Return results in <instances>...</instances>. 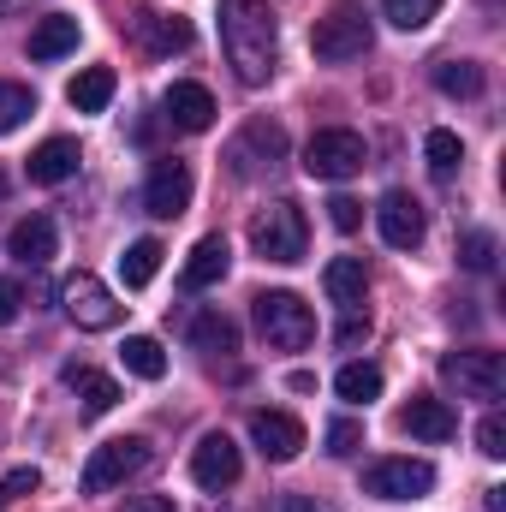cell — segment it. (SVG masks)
<instances>
[{"instance_id":"cell-29","label":"cell","mask_w":506,"mask_h":512,"mask_svg":"<svg viewBox=\"0 0 506 512\" xmlns=\"http://www.w3.org/2000/svg\"><path fill=\"white\" fill-rule=\"evenodd\" d=\"M161 245L155 239H137V245H126V256H120V274H126V286L137 292V286H149L155 274H161Z\"/></svg>"},{"instance_id":"cell-10","label":"cell","mask_w":506,"mask_h":512,"mask_svg":"<svg viewBox=\"0 0 506 512\" xmlns=\"http://www.w3.org/2000/svg\"><path fill=\"white\" fill-rule=\"evenodd\" d=\"M191 167L185 161H173V155H161L155 167H149V179H143V209L155 215V221H173V215H185L191 209Z\"/></svg>"},{"instance_id":"cell-38","label":"cell","mask_w":506,"mask_h":512,"mask_svg":"<svg viewBox=\"0 0 506 512\" xmlns=\"http://www.w3.org/2000/svg\"><path fill=\"white\" fill-rule=\"evenodd\" d=\"M364 340H370V316H358V310H352V316L340 322V346L352 352V346H364Z\"/></svg>"},{"instance_id":"cell-9","label":"cell","mask_w":506,"mask_h":512,"mask_svg":"<svg viewBox=\"0 0 506 512\" xmlns=\"http://www.w3.org/2000/svg\"><path fill=\"white\" fill-rule=\"evenodd\" d=\"M441 376L459 387L465 399H501L506 393V358L501 352H447Z\"/></svg>"},{"instance_id":"cell-24","label":"cell","mask_w":506,"mask_h":512,"mask_svg":"<svg viewBox=\"0 0 506 512\" xmlns=\"http://www.w3.org/2000/svg\"><path fill=\"white\" fill-rule=\"evenodd\" d=\"M191 346H197L203 358H227V352H239V322L221 316V310H203V316L191 322Z\"/></svg>"},{"instance_id":"cell-23","label":"cell","mask_w":506,"mask_h":512,"mask_svg":"<svg viewBox=\"0 0 506 512\" xmlns=\"http://www.w3.org/2000/svg\"><path fill=\"white\" fill-rule=\"evenodd\" d=\"M66 102H72L78 114H102V108L114 102V66H84V72L66 84Z\"/></svg>"},{"instance_id":"cell-17","label":"cell","mask_w":506,"mask_h":512,"mask_svg":"<svg viewBox=\"0 0 506 512\" xmlns=\"http://www.w3.org/2000/svg\"><path fill=\"white\" fill-rule=\"evenodd\" d=\"M161 108H167V126H179V131H209L215 126V96L203 90V84H173L167 96H161Z\"/></svg>"},{"instance_id":"cell-27","label":"cell","mask_w":506,"mask_h":512,"mask_svg":"<svg viewBox=\"0 0 506 512\" xmlns=\"http://www.w3.org/2000/svg\"><path fill=\"white\" fill-rule=\"evenodd\" d=\"M435 90L471 102V96H483V66H477V60H441V66H435Z\"/></svg>"},{"instance_id":"cell-3","label":"cell","mask_w":506,"mask_h":512,"mask_svg":"<svg viewBox=\"0 0 506 512\" xmlns=\"http://www.w3.org/2000/svg\"><path fill=\"white\" fill-rule=\"evenodd\" d=\"M251 245H256L262 262H298L304 245H310V221H304V209H298L292 197H274V203L251 221Z\"/></svg>"},{"instance_id":"cell-19","label":"cell","mask_w":506,"mask_h":512,"mask_svg":"<svg viewBox=\"0 0 506 512\" xmlns=\"http://www.w3.org/2000/svg\"><path fill=\"white\" fill-rule=\"evenodd\" d=\"M78 161H84V149H78L72 137H48V143H36V155H30V179H36V185H66V179L78 173Z\"/></svg>"},{"instance_id":"cell-20","label":"cell","mask_w":506,"mask_h":512,"mask_svg":"<svg viewBox=\"0 0 506 512\" xmlns=\"http://www.w3.org/2000/svg\"><path fill=\"white\" fill-rule=\"evenodd\" d=\"M322 286H328V298H334V304L358 310V304H364V292H370V268H364V256H334V262L322 268Z\"/></svg>"},{"instance_id":"cell-5","label":"cell","mask_w":506,"mask_h":512,"mask_svg":"<svg viewBox=\"0 0 506 512\" xmlns=\"http://www.w3.org/2000/svg\"><path fill=\"white\" fill-rule=\"evenodd\" d=\"M364 161H370L364 137L346 131V126H328V131H316V137L304 143V173H310V179H328V185L364 173Z\"/></svg>"},{"instance_id":"cell-15","label":"cell","mask_w":506,"mask_h":512,"mask_svg":"<svg viewBox=\"0 0 506 512\" xmlns=\"http://www.w3.org/2000/svg\"><path fill=\"white\" fill-rule=\"evenodd\" d=\"M227 268H233L227 239H221V233H209V239H197V245H191L185 268H179V286H185V292H209V286H221V280H227Z\"/></svg>"},{"instance_id":"cell-43","label":"cell","mask_w":506,"mask_h":512,"mask_svg":"<svg viewBox=\"0 0 506 512\" xmlns=\"http://www.w3.org/2000/svg\"><path fill=\"white\" fill-rule=\"evenodd\" d=\"M6 501H12V489H6V483H0V507H6Z\"/></svg>"},{"instance_id":"cell-32","label":"cell","mask_w":506,"mask_h":512,"mask_svg":"<svg viewBox=\"0 0 506 512\" xmlns=\"http://www.w3.org/2000/svg\"><path fill=\"white\" fill-rule=\"evenodd\" d=\"M381 12H387L399 30H423V24L441 12V0H381Z\"/></svg>"},{"instance_id":"cell-39","label":"cell","mask_w":506,"mask_h":512,"mask_svg":"<svg viewBox=\"0 0 506 512\" xmlns=\"http://www.w3.org/2000/svg\"><path fill=\"white\" fill-rule=\"evenodd\" d=\"M18 310H24V292H18V280H0V328H6V322H18Z\"/></svg>"},{"instance_id":"cell-16","label":"cell","mask_w":506,"mask_h":512,"mask_svg":"<svg viewBox=\"0 0 506 512\" xmlns=\"http://www.w3.org/2000/svg\"><path fill=\"white\" fill-rule=\"evenodd\" d=\"M399 429H405V435H417V441H453V435H459V417H453V405H447V399L417 393V399L399 411Z\"/></svg>"},{"instance_id":"cell-42","label":"cell","mask_w":506,"mask_h":512,"mask_svg":"<svg viewBox=\"0 0 506 512\" xmlns=\"http://www.w3.org/2000/svg\"><path fill=\"white\" fill-rule=\"evenodd\" d=\"M18 6H30V0H0V18H12Z\"/></svg>"},{"instance_id":"cell-34","label":"cell","mask_w":506,"mask_h":512,"mask_svg":"<svg viewBox=\"0 0 506 512\" xmlns=\"http://www.w3.org/2000/svg\"><path fill=\"white\" fill-rule=\"evenodd\" d=\"M459 262H465L471 274H489V268H495V233H465Z\"/></svg>"},{"instance_id":"cell-37","label":"cell","mask_w":506,"mask_h":512,"mask_svg":"<svg viewBox=\"0 0 506 512\" xmlns=\"http://www.w3.org/2000/svg\"><path fill=\"white\" fill-rule=\"evenodd\" d=\"M0 483H6L12 501H18V495H36V489H42V471H36V465H18V471H6Z\"/></svg>"},{"instance_id":"cell-22","label":"cell","mask_w":506,"mask_h":512,"mask_svg":"<svg viewBox=\"0 0 506 512\" xmlns=\"http://www.w3.org/2000/svg\"><path fill=\"white\" fill-rule=\"evenodd\" d=\"M78 36H84V24H78V18L48 12V18L30 30V60H60V54H72V48H78Z\"/></svg>"},{"instance_id":"cell-26","label":"cell","mask_w":506,"mask_h":512,"mask_svg":"<svg viewBox=\"0 0 506 512\" xmlns=\"http://www.w3.org/2000/svg\"><path fill=\"white\" fill-rule=\"evenodd\" d=\"M120 364H126L137 382H161V376H167V352H161V340H149V334H126Z\"/></svg>"},{"instance_id":"cell-14","label":"cell","mask_w":506,"mask_h":512,"mask_svg":"<svg viewBox=\"0 0 506 512\" xmlns=\"http://www.w3.org/2000/svg\"><path fill=\"white\" fill-rule=\"evenodd\" d=\"M251 441L262 459H274V465H286V459H298L304 453V423L298 417H286V411H251Z\"/></svg>"},{"instance_id":"cell-35","label":"cell","mask_w":506,"mask_h":512,"mask_svg":"<svg viewBox=\"0 0 506 512\" xmlns=\"http://www.w3.org/2000/svg\"><path fill=\"white\" fill-rule=\"evenodd\" d=\"M477 453H483V459H506V417L501 411H489V417L477 423Z\"/></svg>"},{"instance_id":"cell-31","label":"cell","mask_w":506,"mask_h":512,"mask_svg":"<svg viewBox=\"0 0 506 512\" xmlns=\"http://www.w3.org/2000/svg\"><path fill=\"white\" fill-rule=\"evenodd\" d=\"M30 114H36V96H30L24 84H6V78H0V137L18 131Z\"/></svg>"},{"instance_id":"cell-28","label":"cell","mask_w":506,"mask_h":512,"mask_svg":"<svg viewBox=\"0 0 506 512\" xmlns=\"http://www.w3.org/2000/svg\"><path fill=\"white\" fill-rule=\"evenodd\" d=\"M381 387H387V376H381L376 364H346V370L334 376V393H340L346 405H370V399H381Z\"/></svg>"},{"instance_id":"cell-36","label":"cell","mask_w":506,"mask_h":512,"mask_svg":"<svg viewBox=\"0 0 506 512\" xmlns=\"http://www.w3.org/2000/svg\"><path fill=\"white\" fill-rule=\"evenodd\" d=\"M328 221H334L340 233H358V221H364V203H358V197H334V203H328Z\"/></svg>"},{"instance_id":"cell-8","label":"cell","mask_w":506,"mask_h":512,"mask_svg":"<svg viewBox=\"0 0 506 512\" xmlns=\"http://www.w3.org/2000/svg\"><path fill=\"white\" fill-rule=\"evenodd\" d=\"M429 489H435L429 459H376L364 471V495H376V501H423Z\"/></svg>"},{"instance_id":"cell-18","label":"cell","mask_w":506,"mask_h":512,"mask_svg":"<svg viewBox=\"0 0 506 512\" xmlns=\"http://www.w3.org/2000/svg\"><path fill=\"white\" fill-rule=\"evenodd\" d=\"M6 251L18 256L24 268H42V262H54V251H60V233H54L48 215H24V221L6 233Z\"/></svg>"},{"instance_id":"cell-44","label":"cell","mask_w":506,"mask_h":512,"mask_svg":"<svg viewBox=\"0 0 506 512\" xmlns=\"http://www.w3.org/2000/svg\"><path fill=\"white\" fill-rule=\"evenodd\" d=\"M0 197H6V173H0Z\"/></svg>"},{"instance_id":"cell-12","label":"cell","mask_w":506,"mask_h":512,"mask_svg":"<svg viewBox=\"0 0 506 512\" xmlns=\"http://www.w3.org/2000/svg\"><path fill=\"white\" fill-rule=\"evenodd\" d=\"M286 155V131L268 126V120H251V126L233 137V149H227V161H233V173L239 179H256L262 167H274Z\"/></svg>"},{"instance_id":"cell-1","label":"cell","mask_w":506,"mask_h":512,"mask_svg":"<svg viewBox=\"0 0 506 512\" xmlns=\"http://www.w3.org/2000/svg\"><path fill=\"white\" fill-rule=\"evenodd\" d=\"M221 48L245 84H268L280 60V24L262 0H221Z\"/></svg>"},{"instance_id":"cell-11","label":"cell","mask_w":506,"mask_h":512,"mask_svg":"<svg viewBox=\"0 0 506 512\" xmlns=\"http://www.w3.org/2000/svg\"><path fill=\"white\" fill-rule=\"evenodd\" d=\"M239 471H245V459H239V447H233V435H203L197 441V453H191V477H197V489H209V495H221V489H233L239 483Z\"/></svg>"},{"instance_id":"cell-13","label":"cell","mask_w":506,"mask_h":512,"mask_svg":"<svg viewBox=\"0 0 506 512\" xmlns=\"http://www.w3.org/2000/svg\"><path fill=\"white\" fill-rule=\"evenodd\" d=\"M376 227L393 251H417L423 245V203L411 191H387L376 203Z\"/></svg>"},{"instance_id":"cell-30","label":"cell","mask_w":506,"mask_h":512,"mask_svg":"<svg viewBox=\"0 0 506 512\" xmlns=\"http://www.w3.org/2000/svg\"><path fill=\"white\" fill-rule=\"evenodd\" d=\"M423 155H429V173L435 179H453L459 161H465V143H459V131H429L423 137Z\"/></svg>"},{"instance_id":"cell-21","label":"cell","mask_w":506,"mask_h":512,"mask_svg":"<svg viewBox=\"0 0 506 512\" xmlns=\"http://www.w3.org/2000/svg\"><path fill=\"white\" fill-rule=\"evenodd\" d=\"M131 30L143 36V48H149V54L191 48V24H185V18H173V12H137V18H131Z\"/></svg>"},{"instance_id":"cell-7","label":"cell","mask_w":506,"mask_h":512,"mask_svg":"<svg viewBox=\"0 0 506 512\" xmlns=\"http://www.w3.org/2000/svg\"><path fill=\"white\" fill-rule=\"evenodd\" d=\"M60 298H66V316H72L84 334H108V328L120 322V310H126V304H120V298L90 274V268H78V274L60 286Z\"/></svg>"},{"instance_id":"cell-41","label":"cell","mask_w":506,"mask_h":512,"mask_svg":"<svg viewBox=\"0 0 506 512\" xmlns=\"http://www.w3.org/2000/svg\"><path fill=\"white\" fill-rule=\"evenodd\" d=\"M280 512H328V507H316V501H304V495H280Z\"/></svg>"},{"instance_id":"cell-40","label":"cell","mask_w":506,"mask_h":512,"mask_svg":"<svg viewBox=\"0 0 506 512\" xmlns=\"http://www.w3.org/2000/svg\"><path fill=\"white\" fill-rule=\"evenodd\" d=\"M120 512H179V507H173L167 495H131V501H126Z\"/></svg>"},{"instance_id":"cell-4","label":"cell","mask_w":506,"mask_h":512,"mask_svg":"<svg viewBox=\"0 0 506 512\" xmlns=\"http://www.w3.org/2000/svg\"><path fill=\"white\" fill-rule=\"evenodd\" d=\"M370 42H376V30H370V18H364L358 6H334V12L316 18V30H310V54H316V60H334V66L364 60Z\"/></svg>"},{"instance_id":"cell-25","label":"cell","mask_w":506,"mask_h":512,"mask_svg":"<svg viewBox=\"0 0 506 512\" xmlns=\"http://www.w3.org/2000/svg\"><path fill=\"white\" fill-rule=\"evenodd\" d=\"M66 382L78 387V399H84V411H90V417H102V411H114V405H120V382H114V376H102V370H90V364H66Z\"/></svg>"},{"instance_id":"cell-6","label":"cell","mask_w":506,"mask_h":512,"mask_svg":"<svg viewBox=\"0 0 506 512\" xmlns=\"http://www.w3.org/2000/svg\"><path fill=\"white\" fill-rule=\"evenodd\" d=\"M143 465H149V441H143V435L102 441V447L90 453V465H84V495H108V489H120V483L137 477Z\"/></svg>"},{"instance_id":"cell-2","label":"cell","mask_w":506,"mask_h":512,"mask_svg":"<svg viewBox=\"0 0 506 512\" xmlns=\"http://www.w3.org/2000/svg\"><path fill=\"white\" fill-rule=\"evenodd\" d=\"M256 328L274 352H304L316 340V310L298 292H262L256 298Z\"/></svg>"},{"instance_id":"cell-33","label":"cell","mask_w":506,"mask_h":512,"mask_svg":"<svg viewBox=\"0 0 506 512\" xmlns=\"http://www.w3.org/2000/svg\"><path fill=\"white\" fill-rule=\"evenodd\" d=\"M358 447H364V423H358V417H334V423H328V453H334V459H352Z\"/></svg>"}]
</instances>
